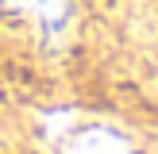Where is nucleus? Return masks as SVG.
<instances>
[{
    "instance_id": "f257e3e1",
    "label": "nucleus",
    "mask_w": 158,
    "mask_h": 154,
    "mask_svg": "<svg viewBox=\"0 0 158 154\" xmlns=\"http://www.w3.org/2000/svg\"><path fill=\"white\" fill-rule=\"evenodd\" d=\"M62 154H135V146L112 127H81L77 135L66 139Z\"/></svg>"
}]
</instances>
